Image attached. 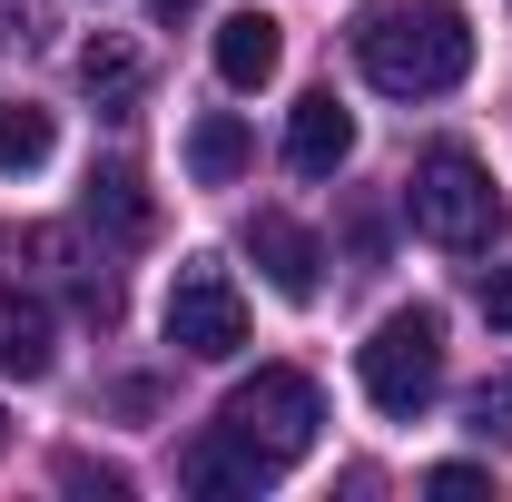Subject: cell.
Returning <instances> with one entry per match:
<instances>
[{"label":"cell","mask_w":512,"mask_h":502,"mask_svg":"<svg viewBox=\"0 0 512 502\" xmlns=\"http://www.w3.org/2000/svg\"><path fill=\"white\" fill-rule=\"evenodd\" d=\"M345 40H355V69L384 99H444L473 69V30H463L453 0H365Z\"/></svg>","instance_id":"cell-1"},{"label":"cell","mask_w":512,"mask_h":502,"mask_svg":"<svg viewBox=\"0 0 512 502\" xmlns=\"http://www.w3.org/2000/svg\"><path fill=\"white\" fill-rule=\"evenodd\" d=\"M168 345L197 355V365H227L247 345V296H237V276L217 256H188L178 266V286H168Z\"/></svg>","instance_id":"cell-5"},{"label":"cell","mask_w":512,"mask_h":502,"mask_svg":"<svg viewBox=\"0 0 512 502\" xmlns=\"http://www.w3.org/2000/svg\"><path fill=\"white\" fill-rule=\"evenodd\" d=\"M0 443H10V424H0Z\"/></svg>","instance_id":"cell-21"},{"label":"cell","mask_w":512,"mask_h":502,"mask_svg":"<svg viewBox=\"0 0 512 502\" xmlns=\"http://www.w3.org/2000/svg\"><path fill=\"white\" fill-rule=\"evenodd\" d=\"M50 148H60V119H50L40 99H10V109H0V178L50 168Z\"/></svg>","instance_id":"cell-14"},{"label":"cell","mask_w":512,"mask_h":502,"mask_svg":"<svg viewBox=\"0 0 512 502\" xmlns=\"http://www.w3.org/2000/svg\"><path fill=\"white\" fill-rule=\"evenodd\" d=\"M89 227H109L119 247H148L158 207H148V188H138L128 168H99V178H89Z\"/></svg>","instance_id":"cell-13"},{"label":"cell","mask_w":512,"mask_h":502,"mask_svg":"<svg viewBox=\"0 0 512 502\" xmlns=\"http://www.w3.org/2000/svg\"><path fill=\"white\" fill-rule=\"evenodd\" d=\"M247 256H256V276L286 296V306H316V286H325V247L296 227V217H247Z\"/></svg>","instance_id":"cell-6"},{"label":"cell","mask_w":512,"mask_h":502,"mask_svg":"<svg viewBox=\"0 0 512 502\" xmlns=\"http://www.w3.org/2000/svg\"><path fill=\"white\" fill-rule=\"evenodd\" d=\"M473 434H483V443H512V375L473 394Z\"/></svg>","instance_id":"cell-16"},{"label":"cell","mask_w":512,"mask_h":502,"mask_svg":"<svg viewBox=\"0 0 512 502\" xmlns=\"http://www.w3.org/2000/svg\"><path fill=\"white\" fill-rule=\"evenodd\" d=\"M355 375H365V394H375V414L414 424V414L444 394V315L434 306L384 315L375 335H365V355H355Z\"/></svg>","instance_id":"cell-3"},{"label":"cell","mask_w":512,"mask_h":502,"mask_svg":"<svg viewBox=\"0 0 512 502\" xmlns=\"http://www.w3.org/2000/svg\"><path fill=\"white\" fill-rule=\"evenodd\" d=\"M276 69H286V30H276L266 10L217 20V79H227V89H266Z\"/></svg>","instance_id":"cell-11"},{"label":"cell","mask_w":512,"mask_h":502,"mask_svg":"<svg viewBox=\"0 0 512 502\" xmlns=\"http://www.w3.org/2000/svg\"><path fill=\"white\" fill-rule=\"evenodd\" d=\"M178 473H188V493H266V483H276V463H266L237 424H207V434L188 443Z\"/></svg>","instance_id":"cell-9"},{"label":"cell","mask_w":512,"mask_h":502,"mask_svg":"<svg viewBox=\"0 0 512 502\" xmlns=\"http://www.w3.org/2000/svg\"><path fill=\"white\" fill-rule=\"evenodd\" d=\"M60 365V315H50V296H30V286H0V375L40 384Z\"/></svg>","instance_id":"cell-8"},{"label":"cell","mask_w":512,"mask_h":502,"mask_svg":"<svg viewBox=\"0 0 512 502\" xmlns=\"http://www.w3.org/2000/svg\"><path fill=\"white\" fill-rule=\"evenodd\" d=\"M483 483H493L483 463H434V473H424V493H483Z\"/></svg>","instance_id":"cell-18"},{"label":"cell","mask_w":512,"mask_h":502,"mask_svg":"<svg viewBox=\"0 0 512 502\" xmlns=\"http://www.w3.org/2000/svg\"><path fill=\"white\" fill-rule=\"evenodd\" d=\"M79 79H89V99L128 109V99H138V79H148V60H138L128 40H89V50H79Z\"/></svg>","instance_id":"cell-15"},{"label":"cell","mask_w":512,"mask_h":502,"mask_svg":"<svg viewBox=\"0 0 512 502\" xmlns=\"http://www.w3.org/2000/svg\"><path fill=\"white\" fill-rule=\"evenodd\" d=\"M30 256H40V266H60L69 306L89 315V325H119V276H109L99 256L79 247V227H40V237H30Z\"/></svg>","instance_id":"cell-10"},{"label":"cell","mask_w":512,"mask_h":502,"mask_svg":"<svg viewBox=\"0 0 512 502\" xmlns=\"http://www.w3.org/2000/svg\"><path fill=\"white\" fill-rule=\"evenodd\" d=\"M60 483H69V493H99V502H119V493H128L119 473H99L89 453H60Z\"/></svg>","instance_id":"cell-17"},{"label":"cell","mask_w":512,"mask_h":502,"mask_svg":"<svg viewBox=\"0 0 512 502\" xmlns=\"http://www.w3.org/2000/svg\"><path fill=\"white\" fill-rule=\"evenodd\" d=\"M483 315L512 335V266H493V276H483Z\"/></svg>","instance_id":"cell-19"},{"label":"cell","mask_w":512,"mask_h":502,"mask_svg":"<svg viewBox=\"0 0 512 502\" xmlns=\"http://www.w3.org/2000/svg\"><path fill=\"white\" fill-rule=\"evenodd\" d=\"M188 178L197 188H237V178H247V119L207 109V119L188 128Z\"/></svg>","instance_id":"cell-12"},{"label":"cell","mask_w":512,"mask_h":502,"mask_svg":"<svg viewBox=\"0 0 512 502\" xmlns=\"http://www.w3.org/2000/svg\"><path fill=\"white\" fill-rule=\"evenodd\" d=\"M404 217L434 237V247H483L493 227H503V188H493V168L473 158V148H424L414 158V188H404Z\"/></svg>","instance_id":"cell-2"},{"label":"cell","mask_w":512,"mask_h":502,"mask_svg":"<svg viewBox=\"0 0 512 502\" xmlns=\"http://www.w3.org/2000/svg\"><path fill=\"white\" fill-rule=\"evenodd\" d=\"M345 158H355V109H345L335 89H306L296 119H286V168H296V178H335Z\"/></svg>","instance_id":"cell-7"},{"label":"cell","mask_w":512,"mask_h":502,"mask_svg":"<svg viewBox=\"0 0 512 502\" xmlns=\"http://www.w3.org/2000/svg\"><path fill=\"white\" fill-rule=\"evenodd\" d=\"M217 424H237V434L286 473L296 453H316V434H325V394H316V375H296V365H266L256 384H237L227 394V414Z\"/></svg>","instance_id":"cell-4"},{"label":"cell","mask_w":512,"mask_h":502,"mask_svg":"<svg viewBox=\"0 0 512 502\" xmlns=\"http://www.w3.org/2000/svg\"><path fill=\"white\" fill-rule=\"evenodd\" d=\"M188 10H197V0H158V20H188Z\"/></svg>","instance_id":"cell-20"}]
</instances>
